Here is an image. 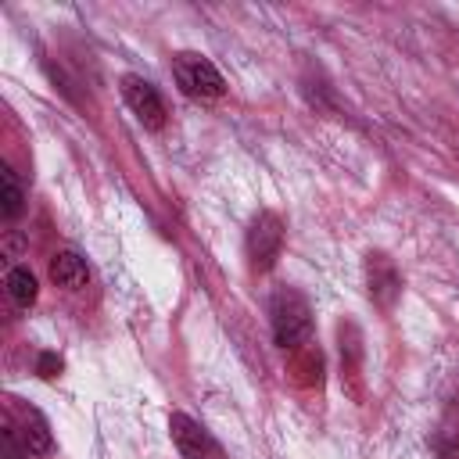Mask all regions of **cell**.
I'll return each instance as SVG.
<instances>
[{"label": "cell", "mask_w": 459, "mask_h": 459, "mask_svg": "<svg viewBox=\"0 0 459 459\" xmlns=\"http://www.w3.org/2000/svg\"><path fill=\"white\" fill-rule=\"evenodd\" d=\"M366 280H369V298L380 308H391L394 298L402 294V276L387 255H369L366 258Z\"/></svg>", "instance_id": "6"}, {"label": "cell", "mask_w": 459, "mask_h": 459, "mask_svg": "<svg viewBox=\"0 0 459 459\" xmlns=\"http://www.w3.org/2000/svg\"><path fill=\"white\" fill-rule=\"evenodd\" d=\"M122 97H126V104L133 108V115H136L147 129H161V126H165V104H161L158 90H154L147 79L126 75V79H122Z\"/></svg>", "instance_id": "4"}, {"label": "cell", "mask_w": 459, "mask_h": 459, "mask_svg": "<svg viewBox=\"0 0 459 459\" xmlns=\"http://www.w3.org/2000/svg\"><path fill=\"white\" fill-rule=\"evenodd\" d=\"M280 247H283V222L276 212H258L251 219V230H247V255H251V265L255 269H273L276 258H280Z\"/></svg>", "instance_id": "3"}, {"label": "cell", "mask_w": 459, "mask_h": 459, "mask_svg": "<svg viewBox=\"0 0 459 459\" xmlns=\"http://www.w3.org/2000/svg\"><path fill=\"white\" fill-rule=\"evenodd\" d=\"M169 430H172V441L183 452V459H219V445L212 441V434L201 423H194L186 412H172Z\"/></svg>", "instance_id": "5"}, {"label": "cell", "mask_w": 459, "mask_h": 459, "mask_svg": "<svg viewBox=\"0 0 459 459\" xmlns=\"http://www.w3.org/2000/svg\"><path fill=\"white\" fill-rule=\"evenodd\" d=\"M50 280H54L57 287L79 290V287H86L90 269H86V262H82L75 251H57V255L50 258Z\"/></svg>", "instance_id": "7"}, {"label": "cell", "mask_w": 459, "mask_h": 459, "mask_svg": "<svg viewBox=\"0 0 459 459\" xmlns=\"http://www.w3.org/2000/svg\"><path fill=\"white\" fill-rule=\"evenodd\" d=\"M18 251H22V240H18V237H7V255L18 258Z\"/></svg>", "instance_id": "13"}, {"label": "cell", "mask_w": 459, "mask_h": 459, "mask_svg": "<svg viewBox=\"0 0 459 459\" xmlns=\"http://www.w3.org/2000/svg\"><path fill=\"white\" fill-rule=\"evenodd\" d=\"M36 276L29 273V269H22V265H14L11 273H7V294H11V301L18 305V308H29L32 301H36Z\"/></svg>", "instance_id": "9"}, {"label": "cell", "mask_w": 459, "mask_h": 459, "mask_svg": "<svg viewBox=\"0 0 459 459\" xmlns=\"http://www.w3.org/2000/svg\"><path fill=\"white\" fill-rule=\"evenodd\" d=\"M269 316H273V337L280 348H298L312 337V308L301 290L280 287L269 301Z\"/></svg>", "instance_id": "1"}, {"label": "cell", "mask_w": 459, "mask_h": 459, "mask_svg": "<svg viewBox=\"0 0 459 459\" xmlns=\"http://www.w3.org/2000/svg\"><path fill=\"white\" fill-rule=\"evenodd\" d=\"M172 75H176V82H179V90L186 97L215 100V97L226 93V82H222L219 68L201 54H176L172 57Z\"/></svg>", "instance_id": "2"}, {"label": "cell", "mask_w": 459, "mask_h": 459, "mask_svg": "<svg viewBox=\"0 0 459 459\" xmlns=\"http://www.w3.org/2000/svg\"><path fill=\"white\" fill-rule=\"evenodd\" d=\"M22 445H25V452H29V455H47V452L54 448V441H50V430H47L43 416H39V412H32V409H29L25 427H22Z\"/></svg>", "instance_id": "8"}, {"label": "cell", "mask_w": 459, "mask_h": 459, "mask_svg": "<svg viewBox=\"0 0 459 459\" xmlns=\"http://www.w3.org/2000/svg\"><path fill=\"white\" fill-rule=\"evenodd\" d=\"M36 369H39V377H47V380H50V377H57V373H61V359H57L54 351H43V355H39V362H36Z\"/></svg>", "instance_id": "11"}, {"label": "cell", "mask_w": 459, "mask_h": 459, "mask_svg": "<svg viewBox=\"0 0 459 459\" xmlns=\"http://www.w3.org/2000/svg\"><path fill=\"white\" fill-rule=\"evenodd\" d=\"M22 201H25V194H22L18 179H14V172L11 169H0V208H4V215L14 219L22 212Z\"/></svg>", "instance_id": "10"}, {"label": "cell", "mask_w": 459, "mask_h": 459, "mask_svg": "<svg viewBox=\"0 0 459 459\" xmlns=\"http://www.w3.org/2000/svg\"><path fill=\"white\" fill-rule=\"evenodd\" d=\"M0 445H4V459H22V452H18L14 434H11V430H0Z\"/></svg>", "instance_id": "12"}]
</instances>
